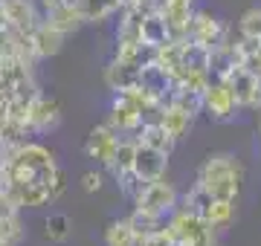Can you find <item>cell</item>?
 <instances>
[{
    "label": "cell",
    "mask_w": 261,
    "mask_h": 246,
    "mask_svg": "<svg viewBox=\"0 0 261 246\" xmlns=\"http://www.w3.org/2000/svg\"><path fill=\"white\" fill-rule=\"evenodd\" d=\"M12 182H47L61 194L64 171L56 165V157L49 148L38 142H20L6 153V186Z\"/></svg>",
    "instance_id": "obj_1"
},
{
    "label": "cell",
    "mask_w": 261,
    "mask_h": 246,
    "mask_svg": "<svg viewBox=\"0 0 261 246\" xmlns=\"http://www.w3.org/2000/svg\"><path fill=\"white\" fill-rule=\"evenodd\" d=\"M197 182L212 194V200H229V203H235L238 191H241V165L229 153H215V157H209L200 165Z\"/></svg>",
    "instance_id": "obj_2"
},
{
    "label": "cell",
    "mask_w": 261,
    "mask_h": 246,
    "mask_svg": "<svg viewBox=\"0 0 261 246\" xmlns=\"http://www.w3.org/2000/svg\"><path fill=\"white\" fill-rule=\"evenodd\" d=\"M163 232H166L174 243H180V246H215L212 226H209L200 214L189 211V208L171 211V220L166 223Z\"/></svg>",
    "instance_id": "obj_3"
},
{
    "label": "cell",
    "mask_w": 261,
    "mask_h": 246,
    "mask_svg": "<svg viewBox=\"0 0 261 246\" xmlns=\"http://www.w3.org/2000/svg\"><path fill=\"white\" fill-rule=\"evenodd\" d=\"M134 206L142 208V211H148V214H157V218L166 220V214H171L174 206H177V191L160 177V180L145 182V189L140 191V197L134 200Z\"/></svg>",
    "instance_id": "obj_4"
},
{
    "label": "cell",
    "mask_w": 261,
    "mask_h": 246,
    "mask_svg": "<svg viewBox=\"0 0 261 246\" xmlns=\"http://www.w3.org/2000/svg\"><path fill=\"white\" fill-rule=\"evenodd\" d=\"M189 38L197 41V44H203V47H209V49L232 44V41H229V29L215 18V15H209V12H192Z\"/></svg>",
    "instance_id": "obj_5"
},
{
    "label": "cell",
    "mask_w": 261,
    "mask_h": 246,
    "mask_svg": "<svg viewBox=\"0 0 261 246\" xmlns=\"http://www.w3.org/2000/svg\"><path fill=\"white\" fill-rule=\"evenodd\" d=\"M174 84H177V81L168 76L160 64H154V61H151V64H145L140 73H137V84H134V87H140L142 93L148 96V99H154V102L168 104Z\"/></svg>",
    "instance_id": "obj_6"
},
{
    "label": "cell",
    "mask_w": 261,
    "mask_h": 246,
    "mask_svg": "<svg viewBox=\"0 0 261 246\" xmlns=\"http://www.w3.org/2000/svg\"><path fill=\"white\" fill-rule=\"evenodd\" d=\"M61 125V104L56 99H47V96L38 93L32 99V107H29V119H27V128L29 133H47V131H56Z\"/></svg>",
    "instance_id": "obj_7"
},
{
    "label": "cell",
    "mask_w": 261,
    "mask_h": 246,
    "mask_svg": "<svg viewBox=\"0 0 261 246\" xmlns=\"http://www.w3.org/2000/svg\"><path fill=\"white\" fill-rule=\"evenodd\" d=\"M203 110L212 116V119H218V122H226V119L235 116L238 104H235V99L229 96V90H226L224 81H206V87H203Z\"/></svg>",
    "instance_id": "obj_8"
},
{
    "label": "cell",
    "mask_w": 261,
    "mask_h": 246,
    "mask_svg": "<svg viewBox=\"0 0 261 246\" xmlns=\"http://www.w3.org/2000/svg\"><path fill=\"white\" fill-rule=\"evenodd\" d=\"M166 165H168V153L166 151H157V148H148V145H140L137 142V151H134V165L130 171L140 177V180L151 182V180H160L166 174Z\"/></svg>",
    "instance_id": "obj_9"
},
{
    "label": "cell",
    "mask_w": 261,
    "mask_h": 246,
    "mask_svg": "<svg viewBox=\"0 0 261 246\" xmlns=\"http://www.w3.org/2000/svg\"><path fill=\"white\" fill-rule=\"evenodd\" d=\"M108 128H113L116 133H137L140 131V110L137 104L130 102V96L125 90L116 93L111 104V113H108Z\"/></svg>",
    "instance_id": "obj_10"
},
{
    "label": "cell",
    "mask_w": 261,
    "mask_h": 246,
    "mask_svg": "<svg viewBox=\"0 0 261 246\" xmlns=\"http://www.w3.org/2000/svg\"><path fill=\"white\" fill-rule=\"evenodd\" d=\"M116 142H119V133L113 131V128H108V125H99V128H93V131L87 133L84 153L108 168L113 160V151H116Z\"/></svg>",
    "instance_id": "obj_11"
},
{
    "label": "cell",
    "mask_w": 261,
    "mask_h": 246,
    "mask_svg": "<svg viewBox=\"0 0 261 246\" xmlns=\"http://www.w3.org/2000/svg\"><path fill=\"white\" fill-rule=\"evenodd\" d=\"M224 84H226V90H229V96L235 99L238 107H250L252 96H255V90H258V84H261V78H255L250 70H244L241 64H235L224 76Z\"/></svg>",
    "instance_id": "obj_12"
},
{
    "label": "cell",
    "mask_w": 261,
    "mask_h": 246,
    "mask_svg": "<svg viewBox=\"0 0 261 246\" xmlns=\"http://www.w3.org/2000/svg\"><path fill=\"white\" fill-rule=\"evenodd\" d=\"M0 9H3L6 23L12 29H20V32H32L35 23L41 20L32 0H0Z\"/></svg>",
    "instance_id": "obj_13"
},
{
    "label": "cell",
    "mask_w": 261,
    "mask_h": 246,
    "mask_svg": "<svg viewBox=\"0 0 261 246\" xmlns=\"http://www.w3.org/2000/svg\"><path fill=\"white\" fill-rule=\"evenodd\" d=\"M29 38H32V49H35V58H49L61 52V44H64V32H58L56 26H49L47 20L41 18L35 23V29L29 32Z\"/></svg>",
    "instance_id": "obj_14"
},
{
    "label": "cell",
    "mask_w": 261,
    "mask_h": 246,
    "mask_svg": "<svg viewBox=\"0 0 261 246\" xmlns=\"http://www.w3.org/2000/svg\"><path fill=\"white\" fill-rule=\"evenodd\" d=\"M180 70H183V78L206 76V70H209V47H203V44H197L192 38L180 41Z\"/></svg>",
    "instance_id": "obj_15"
},
{
    "label": "cell",
    "mask_w": 261,
    "mask_h": 246,
    "mask_svg": "<svg viewBox=\"0 0 261 246\" xmlns=\"http://www.w3.org/2000/svg\"><path fill=\"white\" fill-rule=\"evenodd\" d=\"M41 18L47 20L49 26H56L58 32H64V35L75 32V29L84 23L82 9H75V6H67V3H53V6H47Z\"/></svg>",
    "instance_id": "obj_16"
},
{
    "label": "cell",
    "mask_w": 261,
    "mask_h": 246,
    "mask_svg": "<svg viewBox=\"0 0 261 246\" xmlns=\"http://www.w3.org/2000/svg\"><path fill=\"white\" fill-rule=\"evenodd\" d=\"M168 104L180 107L183 113H189L192 119H195L197 113H203V90H200V87L186 84V81H177V84H174V90H171Z\"/></svg>",
    "instance_id": "obj_17"
},
{
    "label": "cell",
    "mask_w": 261,
    "mask_h": 246,
    "mask_svg": "<svg viewBox=\"0 0 261 246\" xmlns=\"http://www.w3.org/2000/svg\"><path fill=\"white\" fill-rule=\"evenodd\" d=\"M232 49H235V55H238V64H241L244 70H250L255 78H261V38L238 35Z\"/></svg>",
    "instance_id": "obj_18"
},
{
    "label": "cell",
    "mask_w": 261,
    "mask_h": 246,
    "mask_svg": "<svg viewBox=\"0 0 261 246\" xmlns=\"http://www.w3.org/2000/svg\"><path fill=\"white\" fill-rule=\"evenodd\" d=\"M160 128L177 142V139H183L189 133V128H192V116L183 113L180 107H174V104H166L163 107V116H160Z\"/></svg>",
    "instance_id": "obj_19"
},
{
    "label": "cell",
    "mask_w": 261,
    "mask_h": 246,
    "mask_svg": "<svg viewBox=\"0 0 261 246\" xmlns=\"http://www.w3.org/2000/svg\"><path fill=\"white\" fill-rule=\"evenodd\" d=\"M137 67L125 64V61H116L113 58L111 67L105 70V81H108V87H111L113 93H119V90H130V87L137 84Z\"/></svg>",
    "instance_id": "obj_20"
},
{
    "label": "cell",
    "mask_w": 261,
    "mask_h": 246,
    "mask_svg": "<svg viewBox=\"0 0 261 246\" xmlns=\"http://www.w3.org/2000/svg\"><path fill=\"white\" fill-rule=\"evenodd\" d=\"M140 38L142 44H148V47H163L168 38V29H166V20H163V15L160 12H148L145 18H142V26H140Z\"/></svg>",
    "instance_id": "obj_21"
},
{
    "label": "cell",
    "mask_w": 261,
    "mask_h": 246,
    "mask_svg": "<svg viewBox=\"0 0 261 246\" xmlns=\"http://www.w3.org/2000/svg\"><path fill=\"white\" fill-rule=\"evenodd\" d=\"M128 226L130 232H134V237L137 240H142V237L154 235V232H163V218H157V214H148V211H142V208H134V214L128 218Z\"/></svg>",
    "instance_id": "obj_22"
},
{
    "label": "cell",
    "mask_w": 261,
    "mask_h": 246,
    "mask_svg": "<svg viewBox=\"0 0 261 246\" xmlns=\"http://www.w3.org/2000/svg\"><path fill=\"white\" fill-rule=\"evenodd\" d=\"M137 142L148 145V148H157V151H166V153L174 148V139L160 125H142L140 131H137Z\"/></svg>",
    "instance_id": "obj_23"
},
{
    "label": "cell",
    "mask_w": 261,
    "mask_h": 246,
    "mask_svg": "<svg viewBox=\"0 0 261 246\" xmlns=\"http://www.w3.org/2000/svg\"><path fill=\"white\" fill-rule=\"evenodd\" d=\"M232 214H235V206L229 200H209V206L203 208L200 218L215 229V226H226V223L232 220Z\"/></svg>",
    "instance_id": "obj_24"
},
{
    "label": "cell",
    "mask_w": 261,
    "mask_h": 246,
    "mask_svg": "<svg viewBox=\"0 0 261 246\" xmlns=\"http://www.w3.org/2000/svg\"><path fill=\"white\" fill-rule=\"evenodd\" d=\"M134 151H137V139H119L116 142V151H113V160L108 168L113 174H122V171H130L134 165Z\"/></svg>",
    "instance_id": "obj_25"
},
{
    "label": "cell",
    "mask_w": 261,
    "mask_h": 246,
    "mask_svg": "<svg viewBox=\"0 0 261 246\" xmlns=\"http://www.w3.org/2000/svg\"><path fill=\"white\" fill-rule=\"evenodd\" d=\"M70 232H73V223H70L67 214H49L47 223H44V235L53 243H64L67 237H70Z\"/></svg>",
    "instance_id": "obj_26"
},
{
    "label": "cell",
    "mask_w": 261,
    "mask_h": 246,
    "mask_svg": "<svg viewBox=\"0 0 261 246\" xmlns=\"http://www.w3.org/2000/svg\"><path fill=\"white\" fill-rule=\"evenodd\" d=\"M105 243L108 246H137V237L130 232L128 220H113L108 232H105Z\"/></svg>",
    "instance_id": "obj_27"
},
{
    "label": "cell",
    "mask_w": 261,
    "mask_h": 246,
    "mask_svg": "<svg viewBox=\"0 0 261 246\" xmlns=\"http://www.w3.org/2000/svg\"><path fill=\"white\" fill-rule=\"evenodd\" d=\"M23 237L18 218H0V246H18Z\"/></svg>",
    "instance_id": "obj_28"
},
{
    "label": "cell",
    "mask_w": 261,
    "mask_h": 246,
    "mask_svg": "<svg viewBox=\"0 0 261 246\" xmlns=\"http://www.w3.org/2000/svg\"><path fill=\"white\" fill-rule=\"evenodd\" d=\"M209 200H212V194H209L200 182H195V186H192V191L186 194V200H183V208L195 211V214H203V208L209 206Z\"/></svg>",
    "instance_id": "obj_29"
},
{
    "label": "cell",
    "mask_w": 261,
    "mask_h": 246,
    "mask_svg": "<svg viewBox=\"0 0 261 246\" xmlns=\"http://www.w3.org/2000/svg\"><path fill=\"white\" fill-rule=\"evenodd\" d=\"M238 32L247 35V38H261V9H247L238 20Z\"/></svg>",
    "instance_id": "obj_30"
},
{
    "label": "cell",
    "mask_w": 261,
    "mask_h": 246,
    "mask_svg": "<svg viewBox=\"0 0 261 246\" xmlns=\"http://www.w3.org/2000/svg\"><path fill=\"white\" fill-rule=\"evenodd\" d=\"M116 182H119V191L128 200H137L140 197V191L145 189V180H140L134 171H122V174H116Z\"/></svg>",
    "instance_id": "obj_31"
},
{
    "label": "cell",
    "mask_w": 261,
    "mask_h": 246,
    "mask_svg": "<svg viewBox=\"0 0 261 246\" xmlns=\"http://www.w3.org/2000/svg\"><path fill=\"white\" fill-rule=\"evenodd\" d=\"M82 189L87 191V194H96V191L102 189V174H99V171H87V174H82Z\"/></svg>",
    "instance_id": "obj_32"
},
{
    "label": "cell",
    "mask_w": 261,
    "mask_h": 246,
    "mask_svg": "<svg viewBox=\"0 0 261 246\" xmlns=\"http://www.w3.org/2000/svg\"><path fill=\"white\" fill-rule=\"evenodd\" d=\"M168 243H171V237H168L166 232H154V235L137 240V246H168Z\"/></svg>",
    "instance_id": "obj_33"
},
{
    "label": "cell",
    "mask_w": 261,
    "mask_h": 246,
    "mask_svg": "<svg viewBox=\"0 0 261 246\" xmlns=\"http://www.w3.org/2000/svg\"><path fill=\"white\" fill-rule=\"evenodd\" d=\"M250 107H255V113H261V84H258V90H255V96H252Z\"/></svg>",
    "instance_id": "obj_34"
},
{
    "label": "cell",
    "mask_w": 261,
    "mask_h": 246,
    "mask_svg": "<svg viewBox=\"0 0 261 246\" xmlns=\"http://www.w3.org/2000/svg\"><path fill=\"white\" fill-rule=\"evenodd\" d=\"M61 3H67V6H75V9H79V3H82V0H61Z\"/></svg>",
    "instance_id": "obj_35"
},
{
    "label": "cell",
    "mask_w": 261,
    "mask_h": 246,
    "mask_svg": "<svg viewBox=\"0 0 261 246\" xmlns=\"http://www.w3.org/2000/svg\"><path fill=\"white\" fill-rule=\"evenodd\" d=\"M53 3H61V0H41V6L47 9V6H53Z\"/></svg>",
    "instance_id": "obj_36"
},
{
    "label": "cell",
    "mask_w": 261,
    "mask_h": 246,
    "mask_svg": "<svg viewBox=\"0 0 261 246\" xmlns=\"http://www.w3.org/2000/svg\"><path fill=\"white\" fill-rule=\"evenodd\" d=\"M168 246H180V243H174V240H171V243H168Z\"/></svg>",
    "instance_id": "obj_37"
},
{
    "label": "cell",
    "mask_w": 261,
    "mask_h": 246,
    "mask_svg": "<svg viewBox=\"0 0 261 246\" xmlns=\"http://www.w3.org/2000/svg\"><path fill=\"white\" fill-rule=\"evenodd\" d=\"M258 133H261V122H258Z\"/></svg>",
    "instance_id": "obj_38"
}]
</instances>
